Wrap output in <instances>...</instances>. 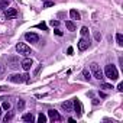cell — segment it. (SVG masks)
I'll return each instance as SVG.
<instances>
[{
  "label": "cell",
  "instance_id": "obj_21",
  "mask_svg": "<svg viewBox=\"0 0 123 123\" xmlns=\"http://www.w3.org/2000/svg\"><path fill=\"white\" fill-rule=\"evenodd\" d=\"M38 122H39V123H45V122H46V116L41 113V114L38 116Z\"/></svg>",
  "mask_w": 123,
  "mask_h": 123
},
{
  "label": "cell",
  "instance_id": "obj_6",
  "mask_svg": "<svg viewBox=\"0 0 123 123\" xmlns=\"http://www.w3.org/2000/svg\"><path fill=\"white\" fill-rule=\"evenodd\" d=\"M7 65H9V68L16 70L19 67V58L18 56H9L7 58Z\"/></svg>",
  "mask_w": 123,
  "mask_h": 123
},
{
  "label": "cell",
  "instance_id": "obj_16",
  "mask_svg": "<svg viewBox=\"0 0 123 123\" xmlns=\"http://www.w3.org/2000/svg\"><path fill=\"white\" fill-rule=\"evenodd\" d=\"M12 119H13V111H9V113H7V114H6L5 117H3V120H5V123H7V122H10Z\"/></svg>",
  "mask_w": 123,
  "mask_h": 123
},
{
  "label": "cell",
  "instance_id": "obj_19",
  "mask_svg": "<svg viewBox=\"0 0 123 123\" xmlns=\"http://www.w3.org/2000/svg\"><path fill=\"white\" fill-rule=\"evenodd\" d=\"M80 33H81V36H87L88 35V28L87 26H83L81 31H80Z\"/></svg>",
  "mask_w": 123,
  "mask_h": 123
},
{
  "label": "cell",
  "instance_id": "obj_30",
  "mask_svg": "<svg viewBox=\"0 0 123 123\" xmlns=\"http://www.w3.org/2000/svg\"><path fill=\"white\" fill-rule=\"evenodd\" d=\"M67 52H68V55H73V52H74V49H73V48L70 46V48L67 49Z\"/></svg>",
  "mask_w": 123,
  "mask_h": 123
},
{
  "label": "cell",
  "instance_id": "obj_4",
  "mask_svg": "<svg viewBox=\"0 0 123 123\" xmlns=\"http://www.w3.org/2000/svg\"><path fill=\"white\" fill-rule=\"evenodd\" d=\"M9 80L12 83H23V81H28V74H13L9 77Z\"/></svg>",
  "mask_w": 123,
  "mask_h": 123
},
{
  "label": "cell",
  "instance_id": "obj_12",
  "mask_svg": "<svg viewBox=\"0 0 123 123\" xmlns=\"http://www.w3.org/2000/svg\"><path fill=\"white\" fill-rule=\"evenodd\" d=\"M61 106H62V109H64L67 113H71V111H74V110H73V101H71V100H68V101H64L62 104H61Z\"/></svg>",
  "mask_w": 123,
  "mask_h": 123
},
{
  "label": "cell",
  "instance_id": "obj_32",
  "mask_svg": "<svg viewBox=\"0 0 123 123\" xmlns=\"http://www.w3.org/2000/svg\"><path fill=\"white\" fill-rule=\"evenodd\" d=\"M0 116H2V106H0Z\"/></svg>",
  "mask_w": 123,
  "mask_h": 123
},
{
  "label": "cell",
  "instance_id": "obj_25",
  "mask_svg": "<svg viewBox=\"0 0 123 123\" xmlns=\"http://www.w3.org/2000/svg\"><path fill=\"white\" fill-rule=\"evenodd\" d=\"M36 28H39V29H43V31H46V25L42 22V23H39V25H36Z\"/></svg>",
  "mask_w": 123,
  "mask_h": 123
},
{
  "label": "cell",
  "instance_id": "obj_1",
  "mask_svg": "<svg viewBox=\"0 0 123 123\" xmlns=\"http://www.w3.org/2000/svg\"><path fill=\"white\" fill-rule=\"evenodd\" d=\"M107 78H110L111 81H114V80H117L119 78V73H117V68L113 65V64H109V65H106V68H104V73H103Z\"/></svg>",
  "mask_w": 123,
  "mask_h": 123
},
{
  "label": "cell",
  "instance_id": "obj_2",
  "mask_svg": "<svg viewBox=\"0 0 123 123\" xmlns=\"http://www.w3.org/2000/svg\"><path fill=\"white\" fill-rule=\"evenodd\" d=\"M90 68H91V73H93L94 78H97V80H103V78H104V74H103L101 68L98 67V64L93 62V64H90Z\"/></svg>",
  "mask_w": 123,
  "mask_h": 123
},
{
  "label": "cell",
  "instance_id": "obj_29",
  "mask_svg": "<svg viewBox=\"0 0 123 123\" xmlns=\"http://www.w3.org/2000/svg\"><path fill=\"white\" fill-rule=\"evenodd\" d=\"M54 32H55V35H58V36H62V32H61V31H58V29H55Z\"/></svg>",
  "mask_w": 123,
  "mask_h": 123
},
{
  "label": "cell",
  "instance_id": "obj_17",
  "mask_svg": "<svg viewBox=\"0 0 123 123\" xmlns=\"http://www.w3.org/2000/svg\"><path fill=\"white\" fill-rule=\"evenodd\" d=\"M116 41H117V43L122 46V45H123V35H122V33H117V35H116Z\"/></svg>",
  "mask_w": 123,
  "mask_h": 123
},
{
  "label": "cell",
  "instance_id": "obj_9",
  "mask_svg": "<svg viewBox=\"0 0 123 123\" xmlns=\"http://www.w3.org/2000/svg\"><path fill=\"white\" fill-rule=\"evenodd\" d=\"M20 65H22V68L25 71H29L32 68V65H33V61H32V58H26V59H23L20 62Z\"/></svg>",
  "mask_w": 123,
  "mask_h": 123
},
{
  "label": "cell",
  "instance_id": "obj_26",
  "mask_svg": "<svg viewBox=\"0 0 123 123\" xmlns=\"http://www.w3.org/2000/svg\"><path fill=\"white\" fill-rule=\"evenodd\" d=\"M54 5H55V3H54V2H46V3H45V5H43V7H52V6H54Z\"/></svg>",
  "mask_w": 123,
  "mask_h": 123
},
{
  "label": "cell",
  "instance_id": "obj_20",
  "mask_svg": "<svg viewBox=\"0 0 123 123\" xmlns=\"http://www.w3.org/2000/svg\"><path fill=\"white\" fill-rule=\"evenodd\" d=\"M83 75H84V78H86L87 81H90V80H91V74L88 73V70H84V71H83Z\"/></svg>",
  "mask_w": 123,
  "mask_h": 123
},
{
  "label": "cell",
  "instance_id": "obj_14",
  "mask_svg": "<svg viewBox=\"0 0 123 123\" xmlns=\"http://www.w3.org/2000/svg\"><path fill=\"white\" fill-rule=\"evenodd\" d=\"M23 122H33L35 120V117H33V114L32 113H26V114H23Z\"/></svg>",
  "mask_w": 123,
  "mask_h": 123
},
{
  "label": "cell",
  "instance_id": "obj_7",
  "mask_svg": "<svg viewBox=\"0 0 123 123\" xmlns=\"http://www.w3.org/2000/svg\"><path fill=\"white\" fill-rule=\"evenodd\" d=\"M25 39H26L28 42H31V43H38V42H39V36H38L36 33H33V32L25 33Z\"/></svg>",
  "mask_w": 123,
  "mask_h": 123
},
{
  "label": "cell",
  "instance_id": "obj_27",
  "mask_svg": "<svg viewBox=\"0 0 123 123\" xmlns=\"http://www.w3.org/2000/svg\"><path fill=\"white\" fill-rule=\"evenodd\" d=\"M58 25H59V22H58V20H51V26H55V28H56Z\"/></svg>",
  "mask_w": 123,
  "mask_h": 123
},
{
  "label": "cell",
  "instance_id": "obj_15",
  "mask_svg": "<svg viewBox=\"0 0 123 123\" xmlns=\"http://www.w3.org/2000/svg\"><path fill=\"white\" fill-rule=\"evenodd\" d=\"M65 26H67V29L71 31V32L75 31V25H74V22H71V20H67V22H65Z\"/></svg>",
  "mask_w": 123,
  "mask_h": 123
},
{
  "label": "cell",
  "instance_id": "obj_13",
  "mask_svg": "<svg viewBox=\"0 0 123 123\" xmlns=\"http://www.w3.org/2000/svg\"><path fill=\"white\" fill-rule=\"evenodd\" d=\"M70 16H71V19H74V20H78V19H80V13H78L75 9L70 10Z\"/></svg>",
  "mask_w": 123,
  "mask_h": 123
},
{
  "label": "cell",
  "instance_id": "obj_23",
  "mask_svg": "<svg viewBox=\"0 0 123 123\" xmlns=\"http://www.w3.org/2000/svg\"><path fill=\"white\" fill-rule=\"evenodd\" d=\"M2 109H5V110H10V103H9V101L6 100V101H5V103L2 104Z\"/></svg>",
  "mask_w": 123,
  "mask_h": 123
},
{
  "label": "cell",
  "instance_id": "obj_31",
  "mask_svg": "<svg viewBox=\"0 0 123 123\" xmlns=\"http://www.w3.org/2000/svg\"><path fill=\"white\" fill-rule=\"evenodd\" d=\"M117 90H119V91H122V90H123V84H122V83L117 86Z\"/></svg>",
  "mask_w": 123,
  "mask_h": 123
},
{
  "label": "cell",
  "instance_id": "obj_28",
  "mask_svg": "<svg viewBox=\"0 0 123 123\" xmlns=\"http://www.w3.org/2000/svg\"><path fill=\"white\" fill-rule=\"evenodd\" d=\"M94 38H96L97 41H100V39H101V35H100V32H96V33H94Z\"/></svg>",
  "mask_w": 123,
  "mask_h": 123
},
{
  "label": "cell",
  "instance_id": "obj_22",
  "mask_svg": "<svg viewBox=\"0 0 123 123\" xmlns=\"http://www.w3.org/2000/svg\"><path fill=\"white\" fill-rule=\"evenodd\" d=\"M9 6V2H7V0H0V7H2V9H6Z\"/></svg>",
  "mask_w": 123,
  "mask_h": 123
},
{
  "label": "cell",
  "instance_id": "obj_5",
  "mask_svg": "<svg viewBox=\"0 0 123 123\" xmlns=\"http://www.w3.org/2000/svg\"><path fill=\"white\" fill-rule=\"evenodd\" d=\"M73 110L77 113L78 117L83 114V106H81V101L78 98H73Z\"/></svg>",
  "mask_w": 123,
  "mask_h": 123
},
{
  "label": "cell",
  "instance_id": "obj_10",
  "mask_svg": "<svg viewBox=\"0 0 123 123\" xmlns=\"http://www.w3.org/2000/svg\"><path fill=\"white\" fill-rule=\"evenodd\" d=\"M88 46H90V42L86 39V36H83V38L78 41V49H80V51H86Z\"/></svg>",
  "mask_w": 123,
  "mask_h": 123
},
{
  "label": "cell",
  "instance_id": "obj_3",
  "mask_svg": "<svg viewBox=\"0 0 123 123\" xmlns=\"http://www.w3.org/2000/svg\"><path fill=\"white\" fill-rule=\"evenodd\" d=\"M16 51H18L20 55H25V56H29V55L32 54L31 48H29L26 43H23V42H19V43L16 45Z\"/></svg>",
  "mask_w": 123,
  "mask_h": 123
},
{
  "label": "cell",
  "instance_id": "obj_11",
  "mask_svg": "<svg viewBox=\"0 0 123 123\" xmlns=\"http://www.w3.org/2000/svg\"><path fill=\"white\" fill-rule=\"evenodd\" d=\"M5 16H6L7 19H15V18L18 16V10H16V9H13V7L6 9V10H5Z\"/></svg>",
  "mask_w": 123,
  "mask_h": 123
},
{
  "label": "cell",
  "instance_id": "obj_18",
  "mask_svg": "<svg viewBox=\"0 0 123 123\" xmlns=\"http://www.w3.org/2000/svg\"><path fill=\"white\" fill-rule=\"evenodd\" d=\"M16 107H18V110H19V111H22V110L25 109V101H23V100H19Z\"/></svg>",
  "mask_w": 123,
  "mask_h": 123
},
{
  "label": "cell",
  "instance_id": "obj_8",
  "mask_svg": "<svg viewBox=\"0 0 123 123\" xmlns=\"http://www.w3.org/2000/svg\"><path fill=\"white\" fill-rule=\"evenodd\" d=\"M48 116H49V119H51L52 122H61V120H62L61 114H59L56 110H49V111H48Z\"/></svg>",
  "mask_w": 123,
  "mask_h": 123
},
{
  "label": "cell",
  "instance_id": "obj_24",
  "mask_svg": "<svg viewBox=\"0 0 123 123\" xmlns=\"http://www.w3.org/2000/svg\"><path fill=\"white\" fill-rule=\"evenodd\" d=\"M100 87H101V88H104V90H110V88H113V87H111L110 84H106V83H103V84H101Z\"/></svg>",
  "mask_w": 123,
  "mask_h": 123
}]
</instances>
